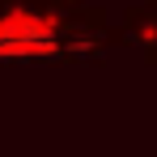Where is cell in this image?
<instances>
[{
    "label": "cell",
    "instance_id": "obj_1",
    "mask_svg": "<svg viewBox=\"0 0 157 157\" xmlns=\"http://www.w3.org/2000/svg\"><path fill=\"white\" fill-rule=\"evenodd\" d=\"M55 51V38L51 30L34 17H4L0 21V55L4 59H30V55H51Z\"/></svg>",
    "mask_w": 157,
    "mask_h": 157
}]
</instances>
